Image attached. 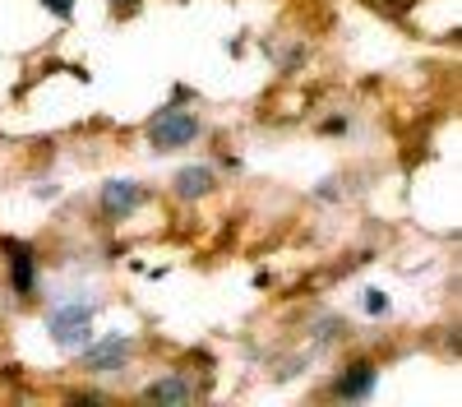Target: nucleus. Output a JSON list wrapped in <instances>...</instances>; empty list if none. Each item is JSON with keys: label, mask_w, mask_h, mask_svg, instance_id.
<instances>
[{"label": "nucleus", "mask_w": 462, "mask_h": 407, "mask_svg": "<svg viewBox=\"0 0 462 407\" xmlns=\"http://www.w3.org/2000/svg\"><path fill=\"white\" fill-rule=\"evenodd\" d=\"M365 310H370V315H389V296L370 287V291H365Z\"/></svg>", "instance_id": "9"}, {"label": "nucleus", "mask_w": 462, "mask_h": 407, "mask_svg": "<svg viewBox=\"0 0 462 407\" xmlns=\"http://www.w3.org/2000/svg\"><path fill=\"white\" fill-rule=\"evenodd\" d=\"M42 5H47L51 14H60V19H69V14H74V0H42Z\"/></svg>", "instance_id": "10"}, {"label": "nucleus", "mask_w": 462, "mask_h": 407, "mask_svg": "<svg viewBox=\"0 0 462 407\" xmlns=\"http://www.w3.org/2000/svg\"><path fill=\"white\" fill-rule=\"evenodd\" d=\"M143 398H148V402H171V407H180V402L195 398V384L180 380V375H167V380H152V384L143 389Z\"/></svg>", "instance_id": "7"}, {"label": "nucleus", "mask_w": 462, "mask_h": 407, "mask_svg": "<svg viewBox=\"0 0 462 407\" xmlns=\"http://www.w3.org/2000/svg\"><path fill=\"white\" fill-rule=\"evenodd\" d=\"M374 380H379V370H374V361H356V365H346L342 375H337L333 393H337V398H370Z\"/></svg>", "instance_id": "4"}, {"label": "nucleus", "mask_w": 462, "mask_h": 407, "mask_svg": "<svg viewBox=\"0 0 462 407\" xmlns=\"http://www.w3.org/2000/svg\"><path fill=\"white\" fill-rule=\"evenodd\" d=\"M130 356V338H121V333H111L106 343H97V347H88L84 352V365L93 370V375H106V370H116Z\"/></svg>", "instance_id": "5"}, {"label": "nucleus", "mask_w": 462, "mask_h": 407, "mask_svg": "<svg viewBox=\"0 0 462 407\" xmlns=\"http://www.w3.org/2000/svg\"><path fill=\"white\" fill-rule=\"evenodd\" d=\"M199 134V121L189 116V111H176V106H167V111H158V116L148 121V143L158 148V153H171V148H185L189 139Z\"/></svg>", "instance_id": "2"}, {"label": "nucleus", "mask_w": 462, "mask_h": 407, "mask_svg": "<svg viewBox=\"0 0 462 407\" xmlns=\"http://www.w3.org/2000/svg\"><path fill=\"white\" fill-rule=\"evenodd\" d=\"M213 190V171L208 167H185V171H176V195L180 199H204Z\"/></svg>", "instance_id": "8"}, {"label": "nucleus", "mask_w": 462, "mask_h": 407, "mask_svg": "<svg viewBox=\"0 0 462 407\" xmlns=\"http://www.w3.org/2000/svg\"><path fill=\"white\" fill-rule=\"evenodd\" d=\"M116 5H134V0H116Z\"/></svg>", "instance_id": "11"}, {"label": "nucleus", "mask_w": 462, "mask_h": 407, "mask_svg": "<svg viewBox=\"0 0 462 407\" xmlns=\"http://www.w3.org/2000/svg\"><path fill=\"white\" fill-rule=\"evenodd\" d=\"M139 199H143V195H139L134 180H106V185H102V213H106L111 222H116V217H130V213L139 208Z\"/></svg>", "instance_id": "3"}, {"label": "nucleus", "mask_w": 462, "mask_h": 407, "mask_svg": "<svg viewBox=\"0 0 462 407\" xmlns=\"http://www.w3.org/2000/svg\"><path fill=\"white\" fill-rule=\"evenodd\" d=\"M47 328L60 347H88V333H93V306L84 301H60L47 315Z\"/></svg>", "instance_id": "1"}, {"label": "nucleus", "mask_w": 462, "mask_h": 407, "mask_svg": "<svg viewBox=\"0 0 462 407\" xmlns=\"http://www.w3.org/2000/svg\"><path fill=\"white\" fill-rule=\"evenodd\" d=\"M5 254H10V278H14V291H19V296H32V287H37L32 250H28L23 241H5Z\"/></svg>", "instance_id": "6"}]
</instances>
